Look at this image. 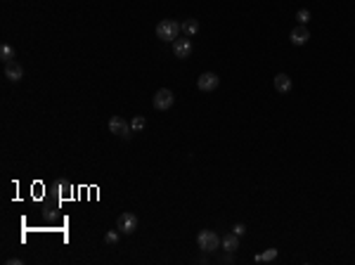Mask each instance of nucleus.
<instances>
[{
    "mask_svg": "<svg viewBox=\"0 0 355 265\" xmlns=\"http://www.w3.org/2000/svg\"><path fill=\"white\" fill-rule=\"evenodd\" d=\"M180 31H183V24L175 19H161L156 24V38L161 41H175L180 38Z\"/></svg>",
    "mask_w": 355,
    "mask_h": 265,
    "instance_id": "obj_1",
    "label": "nucleus"
},
{
    "mask_svg": "<svg viewBox=\"0 0 355 265\" xmlns=\"http://www.w3.org/2000/svg\"><path fill=\"white\" fill-rule=\"evenodd\" d=\"M197 244H199L202 251L213 254V251H218V249L223 246V239H220V234L213 232V230H202V232L197 234Z\"/></svg>",
    "mask_w": 355,
    "mask_h": 265,
    "instance_id": "obj_2",
    "label": "nucleus"
},
{
    "mask_svg": "<svg viewBox=\"0 0 355 265\" xmlns=\"http://www.w3.org/2000/svg\"><path fill=\"white\" fill-rule=\"evenodd\" d=\"M109 130H111L114 135H118V138H123V140H130V135H133V133H130L133 128L128 126V121H126L123 116H111L109 118Z\"/></svg>",
    "mask_w": 355,
    "mask_h": 265,
    "instance_id": "obj_3",
    "label": "nucleus"
},
{
    "mask_svg": "<svg viewBox=\"0 0 355 265\" xmlns=\"http://www.w3.org/2000/svg\"><path fill=\"white\" fill-rule=\"evenodd\" d=\"M116 227L121 234H133L138 230V215H135V213H128V211L121 213L116 220Z\"/></svg>",
    "mask_w": 355,
    "mask_h": 265,
    "instance_id": "obj_4",
    "label": "nucleus"
},
{
    "mask_svg": "<svg viewBox=\"0 0 355 265\" xmlns=\"http://www.w3.org/2000/svg\"><path fill=\"white\" fill-rule=\"evenodd\" d=\"M218 85H220V76L213 74V71H204V74L197 78V88L204 90V93H211V90H215Z\"/></svg>",
    "mask_w": 355,
    "mask_h": 265,
    "instance_id": "obj_5",
    "label": "nucleus"
},
{
    "mask_svg": "<svg viewBox=\"0 0 355 265\" xmlns=\"http://www.w3.org/2000/svg\"><path fill=\"white\" fill-rule=\"evenodd\" d=\"M173 102H175V95H173L168 88H161V90H156V95H154V109H159V111H166V109H171Z\"/></svg>",
    "mask_w": 355,
    "mask_h": 265,
    "instance_id": "obj_6",
    "label": "nucleus"
},
{
    "mask_svg": "<svg viewBox=\"0 0 355 265\" xmlns=\"http://www.w3.org/2000/svg\"><path fill=\"white\" fill-rule=\"evenodd\" d=\"M173 54H175L178 59H187V57L192 54V41H190V36L173 41Z\"/></svg>",
    "mask_w": 355,
    "mask_h": 265,
    "instance_id": "obj_7",
    "label": "nucleus"
},
{
    "mask_svg": "<svg viewBox=\"0 0 355 265\" xmlns=\"http://www.w3.org/2000/svg\"><path fill=\"white\" fill-rule=\"evenodd\" d=\"M289 41L294 43V45H305V43L310 41V31H308L303 24H299V26L289 33Z\"/></svg>",
    "mask_w": 355,
    "mask_h": 265,
    "instance_id": "obj_8",
    "label": "nucleus"
},
{
    "mask_svg": "<svg viewBox=\"0 0 355 265\" xmlns=\"http://www.w3.org/2000/svg\"><path fill=\"white\" fill-rule=\"evenodd\" d=\"M5 76H7V81H12V83H19L24 78V69L22 64L17 62H7L5 64Z\"/></svg>",
    "mask_w": 355,
    "mask_h": 265,
    "instance_id": "obj_9",
    "label": "nucleus"
},
{
    "mask_svg": "<svg viewBox=\"0 0 355 265\" xmlns=\"http://www.w3.org/2000/svg\"><path fill=\"white\" fill-rule=\"evenodd\" d=\"M272 83H275V90H277V93H289L291 90V78L287 74H277Z\"/></svg>",
    "mask_w": 355,
    "mask_h": 265,
    "instance_id": "obj_10",
    "label": "nucleus"
},
{
    "mask_svg": "<svg viewBox=\"0 0 355 265\" xmlns=\"http://www.w3.org/2000/svg\"><path fill=\"white\" fill-rule=\"evenodd\" d=\"M223 249L230 251V254H235L237 249H239V234H235V232L225 234V237H223Z\"/></svg>",
    "mask_w": 355,
    "mask_h": 265,
    "instance_id": "obj_11",
    "label": "nucleus"
},
{
    "mask_svg": "<svg viewBox=\"0 0 355 265\" xmlns=\"http://www.w3.org/2000/svg\"><path fill=\"white\" fill-rule=\"evenodd\" d=\"M0 59L7 64V62H14V48H12L10 43H2L0 45Z\"/></svg>",
    "mask_w": 355,
    "mask_h": 265,
    "instance_id": "obj_12",
    "label": "nucleus"
},
{
    "mask_svg": "<svg viewBox=\"0 0 355 265\" xmlns=\"http://www.w3.org/2000/svg\"><path fill=\"white\" fill-rule=\"evenodd\" d=\"M183 33L185 36H194V33H199V21L197 19H185L183 21Z\"/></svg>",
    "mask_w": 355,
    "mask_h": 265,
    "instance_id": "obj_13",
    "label": "nucleus"
},
{
    "mask_svg": "<svg viewBox=\"0 0 355 265\" xmlns=\"http://www.w3.org/2000/svg\"><path fill=\"white\" fill-rule=\"evenodd\" d=\"M275 258H277V249H268V251H263V254L256 256L258 263H268V261H275Z\"/></svg>",
    "mask_w": 355,
    "mask_h": 265,
    "instance_id": "obj_14",
    "label": "nucleus"
},
{
    "mask_svg": "<svg viewBox=\"0 0 355 265\" xmlns=\"http://www.w3.org/2000/svg\"><path fill=\"white\" fill-rule=\"evenodd\" d=\"M296 19H299V24H303V26H305V24L310 21V10H299V12H296Z\"/></svg>",
    "mask_w": 355,
    "mask_h": 265,
    "instance_id": "obj_15",
    "label": "nucleus"
},
{
    "mask_svg": "<svg viewBox=\"0 0 355 265\" xmlns=\"http://www.w3.org/2000/svg\"><path fill=\"white\" fill-rule=\"evenodd\" d=\"M130 128H133V130H142V128H145V118L135 116L133 121H130Z\"/></svg>",
    "mask_w": 355,
    "mask_h": 265,
    "instance_id": "obj_16",
    "label": "nucleus"
},
{
    "mask_svg": "<svg viewBox=\"0 0 355 265\" xmlns=\"http://www.w3.org/2000/svg\"><path fill=\"white\" fill-rule=\"evenodd\" d=\"M104 242H107V244H116V242H118V232L109 230V232L104 234Z\"/></svg>",
    "mask_w": 355,
    "mask_h": 265,
    "instance_id": "obj_17",
    "label": "nucleus"
},
{
    "mask_svg": "<svg viewBox=\"0 0 355 265\" xmlns=\"http://www.w3.org/2000/svg\"><path fill=\"white\" fill-rule=\"evenodd\" d=\"M232 232L235 234H239V237H244V232H247V227L242 223H237V225H232Z\"/></svg>",
    "mask_w": 355,
    "mask_h": 265,
    "instance_id": "obj_18",
    "label": "nucleus"
},
{
    "mask_svg": "<svg viewBox=\"0 0 355 265\" xmlns=\"http://www.w3.org/2000/svg\"><path fill=\"white\" fill-rule=\"evenodd\" d=\"M43 215H45V220H52V218H54V213L50 211V209H45V211H43Z\"/></svg>",
    "mask_w": 355,
    "mask_h": 265,
    "instance_id": "obj_19",
    "label": "nucleus"
},
{
    "mask_svg": "<svg viewBox=\"0 0 355 265\" xmlns=\"http://www.w3.org/2000/svg\"><path fill=\"white\" fill-rule=\"evenodd\" d=\"M7 265H22V261H19V258H12V261H7Z\"/></svg>",
    "mask_w": 355,
    "mask_h": 265,
    "instance_id": "obj_20",
    "label": "nucleus"
}]
</instances>
